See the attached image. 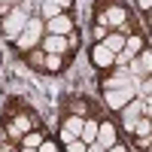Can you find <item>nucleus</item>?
I'll list each match as a JSON object with an SVG mask.
<instances>
[{"mask_svg": "<svg viewBox=\"0 0 152 152\" xmlns=\"http://www.w3.org/2000/svg\"><path fill=\"white\" fill-rule=\"evenodd\" d=\"M137 97V82L134 85H128V88H116V91H104V104H107V110H113V113H119V110H125L131 104V100Z\"/></svg>", "mask_w": 152, "mask_h": 152, "instance_id": "39448f33", "label": "nucleus"}, {"mask_svg": "<svg viewBox=\"0 0 152 152\" xmlns=\"http://www.w3.org/2000/svg\"><path fill=\"white\" fill-rule=\"evenodd\" d=\"M61 12H64V9H61L58 3H52V0H43V3H40V18H43V21H49V18L61 15Z\"/></svg>", "mask_w": 152, "mask_h": 152, "instance_id": "a211bd4d", "label": "nucleus"}, {"mask_svg": "<svg viewBox=\"0 0 152 152\" xmlns=\"http://www.w3.org/2000/svg\"><path fill=\"white\" fill-rule=\"evenodd\" d=\"M85 149H88V143H82V140H73L64 146V152H85Z\"/></svg>", "mask_w": 152, "mask_h": 152, "instance_id": "b1692460", "label": "nucleus"}, {"mask_svg": "<svg viewBox=\"0 0 152 152\" xmlns=\"http://www.w3.org/2000/svg\"><path fill=\"white\" fill-rule=\"evenodd\" d=\"M149 116H152V113H149Z\"/></svg>", "mask_w": 152, "mask_h": 152, "instance_id": "7c9ffc66", "label": "nucleus"}, {"mask_svg": "<svg viewBox=\"0 0 152 152\" xmlns=\"http://www.w3.org/2000/svg\"><path fill=\"white\" fill-rule=\"evenodd\" d=\"M43 140H46V134H43L40 128H34V131H28V134L21 137V143H18V146H21V149H37Z\"/></svg>", "mask_w": 152, "mask_h": 152, "instance_id": "dca6fc26", "label": "nucleus"}, {"mask_svg": "<svg viewBox=\"0 0 152 152\" xmlns=\"http://www.w3.org/2000/svg\"><path fill=\"white\" fill-rule=\"evenodd\" d=\"M97 128H100V119L97 116H88L85 125H82V137H79V140L82 143H94L97 140Z\"/></svg>", "mask_w": 152, "mask_h": 152, "instance_id": "2eb2a0df", "label": "nucleus"}, {"mask_svg": "<svg viewBox=\"0 0 152 152\" xmlns=\"http://www.w3.org/2000/svg\"><path fill=\"white\" fill-rule=\"evenodd\" d=\"M149 113H152V107L146 104V100H143V97H134L125 110H119V125L125 128V134H131V131H134V125L140 122L143 116H149Z\"/></svg>", "mask_w": 152, "mask_h": 152, "instance_id": "20e7f679", "label": "nucleus"}, {"mask_svg": "<svg viewBox=\"0 0 152 152\" xmlns=\"http://www.w3.org/2000/svg\"><path fill=\"white\" fill-rule=\"evenodd\" d=\"M67 43H70V49H76V46H79V34H76V31H73V34L67 37Z\"/></svg>", "mask_w": 152, "mask_h": 152, "instance_id": "a878e982", "label": "nucleus"}, {"mask_svg": "<svg viewBox=\"0 0 152 152\" xmlns=\"http://www.w3.org/2000/svg\"><path fill=\"white\" fill-rule=\"evenodd\" d=\"M43 37H46V21H43V18H37V15H31L28 28L18 34V40H12V46H15L18 52L24 55V52H31V49L40 46V43H43Z\"/></svg>", "mask_w": 152, "mask_h": 152, "instance_id": "7ed1b4c3", "label": "nucleus"}, {"mask_svg": "<svg viewBox=\"0 0 152 152\" xmlns=\"http://www.w3.org/2000/svg\"><path fill=\"white\" fill-rule=\"evenodd\" d=\"M128 85H134L131 73L128 70H116V73H110V76L100 79V91H116V88H128Z\"/></svg>", "mask_w": 152, "mask_h": 152, "instance_id": "6e6552de", "label": "nucleus"}, {"mask_svg": "<svg viewBox=\"0 0 152 152\" xmlns=\"http://www.w3.org/2000/svg\"><path fill=\"white\" fill-rule=\"evenodd\" d=\"M28 21H31V9H28V0H21L12 12H6V15L0 18V34H3L6 40H18V34L28 28Z\"/></svg>", "mask_w": 152, "mask_h": 152, "instance_id": "f03ea898", "label": "nucleus"}, {"mask_svg": "<svg viewBox=\"0 0 152 152\" xmlns=\"http://www.w3.org/2000/svg\"><path fill=\"white\" fill-rule=\"evenodd\" d=\"M131 137H152V116H143L140 122H137L134 131H131Z\"/></svg>", "mask_w": 152, "mask_h": 152, "instance_id": "6ab92c4d", "label": "nucleus"}, {"mask_svg": "<svg viewBox=\"0 0 152 152\" xmlns=\"http://www.w3.org/2000/svg\"><path fill=\"white\" fill-rule=\"evenodd\" d=\"M24 55H28V64L34 70H43V61H46V49L43 46H37V49H31V52H24Z\"/></svg>", "mask_w": 152, "mask_h": 152, "instance_id": "f3484780", "label": "nucleus"}, {"mask_svg": "<svg viewBox=\"0 0 152 152\" xmlns=\"http://www.w3.org/2000/svg\"><path fill=\"white\" fill-rule=\"evenodd\" d=\"M149 31H152V28H149Z\"/></svg>", "mask_w": 152, "mask_h": 152, "instance_id": "2f4dec72", "label": "nucleus"}, {"mask_svg": "<svg viewBox=\"0 0 152 152\" xmlns=\"http://www.w3.org/2000/svg\"><path fill=\"white\" fill-rule=\"evenodd\" d=\"M18 3H21V0H0V18H3L6 12H12V9H15Z\"/></svg>", "mask_w": 152, "mask_h": 152, "instance_id": "412c9836", "label": "nucleus"}, {"mask_svg": "<svg viewBox=\"0 0 152 152\" xmlns=\"http://www.w3.org/2000/svg\"><path fill=\"white\" fill-rule=\"evenodd\" d=\"M67 61H70V55H52V52H46L43 70H46V73H61V70L67 67Z\"/></svg>", "mask_w": 152, "mask_h": 152, "instance_id": "f8f14e48", "label": "nucleus"}, {"mask_svg": "<svg viewBox=\"0 0 152 152\" xmlns=\"http://www.w3.org/2000/svg\"><path fill=\"white\" fill-rule=\"evenodd\" d=\"M52 3H58V6H61V9H64V12H67V9H70V6H73V0H52Z\"/></svg>", "mask_w": 152, "mask_h": 152, "instance_id": "c85d7f7f", "label": "nucleus"}, {"mask_svg": "<svg viewBox=\"0 0 152 152\" xmlns=\"http://www.w3.org/2000/svg\"><path fill=\"white\" fill-rule=\"evenodd\" d=\"M91 64L97 70H113V67H116V55H113L104 43H94L91 46Z\"/></svg>", "mask_w": 152, "mask_h": 152, "instance_id": "423d86ee", "label": "nucleus"}, {"mask_svg": "<svg viewBox=\"0 0 152 152\" xmlns=\"http://www.w3.org/2000/svg\"><path fill=\"white\" fill-rule=\"evenodd\" d=\"M107 152H131V149H128V146H125V143H116V146H110Z\"/></svg>", "mask_w": 152, "mask_h": 152, "instance_id": "cd10ccee", "label": "nucleus"}, {"mask_svg": "<svg viewBox=\"0 0 152 152\" xmlns=\"http://www.w3.org/2000/svg\"><path fill=\"white\" fill-rule=\"evenodd\" d=\"M73 31H76V24H73V18L67 15V12H61V15H55V18H49V21H46V34L70 37Z\"/></svg>", "mask_w": 152, "mask_h": 152, "instance_id": "0eeeda50", "label": "nucleus"}, {"mask_svg": "<svg viewBox=\"0 0 152 152\" xmlns=\"http://www.w3.org/2000/svg\"><path fill=\"white\" fill-rule=\"evenodd\" d=\"M58 137H61V143H64V146H67V143H73V140H79L76 134H70V131H64V128L58 131Z\"/></svg>", "mask_w": 152, "mask_h": 152, "instance_id": "393cba45", "label": "nucleus"}, {"mask_svg": "<svg viewBox=\"0 0 152 152\" xmlns=\"http://www.w3.org/2000/svg\"><path fill=\"white\" fill-rule=\"evenodd\" d=\"M24 152H37V149H24Z\"/></svg>", "mask_w": 152, "mask_h": 152, "instance_id": "c756f323", "label": "nucleus"}, {"mask_svg": "<svg viewBox=\"0 0 152 152\" xmlns=\"http://www.w3.org/2000/svg\"><path fill=\"white\" fill-rule=\"evenodd\" d=\"M137 61H140V67H143V76H152V49H149V46L140 49Z\"/></svg>", "mask_w": 152, "mask_h": 152, "instance_id": "aec40b11", "label": "nucleus"}, {"mask_svg": "<svg viewBox=\"0 0 152 152\" xmlns=\"http://www.w3.org/2000/svg\"><path fill=\"white\" fill-rule=\"evenodd\" d=\"M40 46L46 49V52H52V55H70V43H67V37H58V34H46Z\"/></svg>", "mask_w": 152, "mask_h": 152, "instance_id": "9b49d317", "label": "nucleus"}, {"mask_svg": "<svg viewBox=\"0 0 152 152\" xmlns=\"http://www.w3.org/2000/svg\"><path fill=\"white\" fill-rule=\"evenodd\" d=\"M134 3H137V6H140L143 12H149V9H152V0H134Z\"/></svg>", "mask_w": 152, "mask_h": 152, "instance_id": "bb28decb", "label": "nucleus"}, {"mask_svg": "<svg viewBox=\"0 0 152 152\" xmlns=\"http://www.w3.org/2000/svg\"><path fill=\"white\" fill-rule=\"evenodd\" d=\"M125 40H128V34H122V31H110V34L104 37V46L110 49L113 55H119L122 49H125Z\"/></svg>", "mask_w": 152, "mask_h": 152, "instance_id": "ddd939ff", "label": "nucleus"}, {"mask_svg": "<svg viewBox=\"0 0 152 152\" xmlns=\"http://www.w3.org/2000/svg\"><path fill=\"white\" fill-rule=\"evenodd\" d=\"M34 128H43L40 119L34 116V110L28 104H21L18 97H12L9 107H6V116H3V131L9 137V143H21V137Z\"/></svg>", "mask_w": 152, "mask_h": 152, "instance_id": "f257e3e1", "label": "nucleus"}, {"mask_svg": "<svg viewBox=\"0 0 152 152\" xmlns=\"http://www.w3.org/2000/svg\"><path fill=\"white\" fill-rule=\"evenodd\" d=\"M152 94V76H143L140 79V97H149Z\"/></svg>", "mask_w": 152, "mask_h": 152, "instance_id": "4be33fe9", "label": "nucleus"}, {"mask_svg": "<svg viewBox=\"0 0 152 152\" xmlns=\"http://www.w3.org/2000/svg\"><path fill=\"white\" fill-rule=\"evenodd\" d=\"M97 143L110 149V146H116L119 143V128H116V122H110V119H100V128H97Z\"/></svg>", "mask_w": 152, "mask_h": 152, "instance_id": "1a4fd4ad", "label": "nucleus"}, {"mask_svg": "<svg viewBox=\"0 0 152 152\" xmlns=\"http://www.w3.org/2000/svg\"><path fill=\"white\" fill-rule=\"evenodd\" d=\"M82 125H85V119L76 116V113H64V119H61V128L76 134V137H82Z\"/></svg>", "mask_w": 152, "mask_h": 152, "instance_id": "4468645a", "label": "nucleus"}, {"mask_svg": "<svg viewBox=\"0 0 152 152\" xmlns=\"http://www.w3.org/2000/svg\"><path fill=\"white\" fill-rule=\"evenodd\" d=\"M64 113H76V116H82V119L97 116L94 100H88V97H70V100H67V107H64Z\"/></svg>", "mask_w": 152, "mask_h": 152, "instance_id": "9d476101", "label": "nucleus"}, {"mask_svg": "<svg viewBox=\"0 0 152 152\" xmlns=\"http://www.w3.org/2000/svg\"><path fill=\"white\" fill-rule=\"evenodd\" d=\"M37 152H64V149H58L55 140H43L40 146H37Z\"/></svg>", "mask_w": 152, "mask_h": 152, "instance_id": "5701e85b", "label": "nucleus"}]
</instances>
